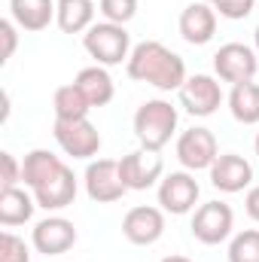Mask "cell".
Returning <instances> with one entry per match:
<instances>
[{"label":"cell","instance_id":"6da1fadb","mask_svg":"<svg viewBox=\"0 0 259 262\" xmlns=\"http://www.w3.org/2000/svg\"><path fill=\"white\" fill-rule=\"evenodd\" d=\"M128 76L131 79H140V82H153V85L171 92V89H180L186 82V67H183L180 55H174L162 43L149 40V43H140L131 52Z\"/></svg>","mask_w":259,"mask_h":262},{"label":"cell","instance_id":"7a4b0ae2","mask_svg":"<svg viewBox=\"0 0 259 262\" xmlns=\"http://www.w3.org/2000/svg\"><path fill=\"white\" fill-rule=\"evenodd\" d=\"M177 128V110L168 101H146L134 113V134L143 149L159 152Z\"/></svg>","mask_w":259,"mask_h":262},{"label":"cell","instance_id":"3957f363","mask_svg":"<svg viewBox=\"0 0 259 262\" xmlns=\"http://www.w3.org/2000/svg\"><path fill=\"white\" fill-rule=\"evenodd\" d=\"M85 49L92 58H98L101 64H119L128 55V34L122 25L107 21V25H95L85 34Z\"/></svg>","mask_w":259,"mask_h":262},{"label":"cell","instance_id":"277c9868","mask_svg":"<svg viewBox=\"0 0 259 262\" xmlns=\"http://www.w3.org/2000/svg\"><path fill=\"white\" fill-rule=\"evenodd\" d=\"M55 140L73 159H89L101 146V134L89 119H55Z\"/></svg>","mask_w":259,"mask_h":262},{"label":"cell","instance_id":"5b68a950","mask_svg":"<svg viewBox=\"0 0 259 262\" xmlns=\"http://www.w3.org/2000/svg\"><path fill=\"white\" fill-rule=\"evenodd\" d=\"M85 189L95 201H119L125 195V180L119 174V162L113 159H98L85 171Z\"/></svg>","mask_w":259,"mask_h":262},{"label":"cell","instance_id":"8992f818","mask_svg":"<svg viewBox=\"0 0 259 262\" xmlns=\"http://www.w3.org/2000/svg\"><path fill=\"white\" fill-rule=\"evenodd\" d=\"M232 232V207L223 201H207L195 210L192 235L201 244H220Z\"/></svg>","mask_w":259,"mask_h":262},{"label":"cell","instance_id":"52a82bcc","mask_svg":"<svg viewBox=\"0 0 259 262\" xmlns=\"http://www.w3.org/2000/svg\"><path fill=\"white\" fill-rule=\"evenodd\" d=\"M213 67L226 82H247L256 73V55L244 43H226L213 55Z\"/></svg>","mask_w":259,"mask_h":262},{"label":"cell","instance_id":"ba28073f","mask_svg":"<svg viewBox=\"0 0 259 262\" xmlns=\"http://www.w3.org/2000/svg\"><path fill=\"white\" fill-rule=\"evenodd\" d=\"M119 174H122L128 189H146L162 174V156H156L153 149H134L128 156H122Z\"/></svg>","mask_w":259,"mask_h":262},{"label":"cell","instance_id":"9c48e42d","mask_svg":"<svg viewBox=\"0 0 259 262\" xmlns=\"http://www.w3.org/2000/svg\"><path fill=\"white\" fill-rule=\"evenodd\" d=\"M177 156L186 168H210L217 162V137L207 128H189L177 140Z\"/></svg>","mask_w":259,"mask_h":262},{"label":"cell","instance_id":"30bf717a","mask_svg":"<svg viewBox=\"0 0 259 262\" xmlns=\"http://www.w3.org/2000/svg\"><path fill=\"white\" fill-rule=\"evenodd\" d=\"M220 101H223L220 85H217L210 76H204V73H198V76L186 79V82L180 85V104H183L192 116H210V113L220 107Z\"/></svg>","mask_w":259,"mask_h":262},{"label":"cell","instance_id":"8fae6325","mask_svg":"<svg viewBox=\"0 0 259 262\" xmlns=\"http://www.w3.org/2000/svg\"><path fill=\"white\" fill-rule=\"evenodd\" d=\"M250 180H253V168L247 165V159L235 152L217 156V162L210 165V183L223 192H241Z\"/></svg>","mask_w":259,"mask_h":262},{"label":"cell","instance_id":"7c38bea8","mask_svg":"<svg viewBox=\"0 0 259 262\" xmlns=\"http://www.w3.org/2000/svg\"><path fill=\"white\" fill-rule=\"evenodd\" d=\"M73 241H76V229L64 216H49V220H43L34 229V247L40 253H46V256H55V253L70 250Z\"/></svg>","mask_w":259,"mask_h":262},{"label":"cell","instance_id":"4fadbf2b","mask_svg":"<svg viewBox=\"0 0 259 262\" xmlns=\"http://www.w3.org/2000/svg\"><path fill=\"white\" fill-rule=\"evenodd\" d=\"M198 201V183H195L189 174L177 171V174H168L159 186V204L171 213H186Z\"/></svg>","mask_w":259,"mask_h":262},{"label":"cell","instance_id":"5bb4252c","mask_svg":"<svg viewBox=\"0 0 259 262\" xmlns=\"http://www.w3.org/2000/svg\"><path fill=\"white\" fill-rule=\"evenodd\" d=\"M165 229V216L156 207H131L122 220V232L131 244H153Z\"/></svg>","mask_w":259,"mask_h":262},{"label":"cell","instance_id":"9a60e30c","mask_svg":"<svg viewBox=\"0 0 259 262\" xmlns=\"http://www.w3.org/2000/svg\"><path fill=\"white\" fill-rule=\"evenodd\" d=\"M213 31H217V15H213V9L207 3L195 0V3H189L183 9V15H180V34H183L186 43L201 46V43H207L213 37Z\"/></svg>","mask_w":259,"mask_h":262},{"label":"cell","instance_id":"2e32d148","mask_svg":"<svg viewBox=\"0 0 259 262\" xmlns=\"http://www.w3.org/2000/svg\"><path fill=\"white\" fill-rule=\"evenodd\" d=\"M34 192H37V204L46 207V210H52V207H67V204H73V198H76V177H73V171L64 165L49 183L37 186Z\"/></svg>","mask_w":259,"mask_h":262},{"label":"cell","instance_id":"e0dca14e","mask_svg":"<svg viewBox=\"0 0 259 262\" xmlns=\"http://www.w3.org/2000/svg\"><path fill=\"white\" fill-rule=\"evenodd\" d=\"M61 168H64V162H61L58 156H52V152H46V149H34V152H28V156H25L21 180H25L31 189H37V186L49 183Z\"/></svg>","mask_w":259,"mask_h":262},{"label":"cell","instance_id":"ac0fdd59","mask_svg":"<svg viewBox=\"0 0 259 262\" xmlns=\"http://www.w3.org/2000/svg\"><path fill=\"white\" fill-rule=\"evenodd\" d=\"M76 89L85 95V101L92 107H104L113 98V79H110V73L104 67H85V70H79Z\"/></svg>","mask_w":259,"mask_h":262},{"label":"cell","instance_id":"d6986e66","mask_svg":"<svg viewBox=\"0 0 259 262\" xmlns=\"http://www.w3.org/2000/svg\"><path fill=\"white\" fill-rule=\"evenodd\" d=\"M15 21L25 31H43L52 18V12L58 9V0H9Z\"/></svg>","mask_w":259,"mask_h":262},{"label":"cell","instance_id":"ffe728a7","mask_svg":"<svg viewBox=\"0 0 259 262\" xmlns=\"http://www.w3.org/2000/svg\"><path fill=\"white\" fill-rule=\"evenodd\" d=\"M229 107H232V116L244 125H253L259 122V85L256 82H235L232 95H229Z\"/></svg>","mask_w":259,"mask_h":262},{"label":"cell","instance_id":"44dd1931","mask_svg":"<svg viewBox=\"0 0 259 262\" xmlns=\"http://www.w3.org/2000/svg\"><path fill=\"white\" fill-rule=\"evenodd\" d=\"M34 213V201L28 198V192L21 189H6L0 192V223L3 226H18V223H28Z\"/></svg>","mask_w":259,"mask_h":262},{"label":"cell","instance_id":"7402d4cb","mask_svg":"<svg viewBox=\"0 0 259 262\" xmlns=\"http://www.w3.org/2000/svg\"><path fill=\"white\" fill-rule=\"evenodd\" d=\"M92 12H95L92 0H58V25L67 34L82 31L92 21Z\"/></svg>","mask_w":259,"mask_h":262},{"label":"cell","instance_id":"603a6c76","mask_svg":"<svg viewBox=\"0 0 259 262\" xmlns=\"http://www.w3.org/2000/svg\"><path fill=\"white\" fill-rule=\"evenodd\" d=\"M89 110H92V104L76 89V82L73 85H61L55 92V119H85Z\"/></svg>","mask_w":259,"mask_h":262},{"label":"cell","instance_id":"cb8c5ba5","mask_svg":"<svg viewBox=\"0 0 259 262\" xmlns=\"http://www.w3.org/2000/svg\"><path fill=\"white\" fill-rule=\"evenodd\" d=\"M229 262H259V232H241L229 247Z\"/></svg>","mask_w":259,"mask_h":262},{"label":"cell","instance_id":"d4e9b609","mask_svg":"<svg viewBox=\"0 0 259 262\" xmlns=\"http://www.w3.org/2000/svg\"><path fill=\"white\" fill-rule=\"evenodd\" d=\"M0 262H31V253H28L25 241L3 232L0 235Z\"/></svg>","mask_w":259,"mask_h":262},{"label":"cell","instance_id":"484cf974","mask_svg":"<svg viewBox=\"0 0 259 262\" xmlns=\"http://www.w3.org/2000/svg\"><path fill=\"white\" fill-rule=\"evenodd\" d=\"M134 9H137V0H101V12L116 25L128 21L134 15Z\"/></svg>","mask_w":259,"mask_h":262},{"label":"cell","instance_id":"4316f807","mask_svg":"<svg viewBox=\"0 0 259 262\" xmlns=\"http://www.w3.org/2000/svg\"><path fill=\"white\" fill-rule=\"evenodd\" d=\"M18 180H21V168H18L15 156L12 152H0V192L12 189Z\"/></svg>","mask_w":259,"mask_h":262},{"label":"cell","instance_id":"83f0119b","mask_svg":"<svg viewBox=\"0 0 259 262\" xmlns=\"http://www.w3.org/2000/svg\"><path fill=\"white\" fill-rule=\"evenodd\" d=\"M213 6L226 18H244V15H250V9L256 6V0H213Z\"/></svg>","mask_w":259,"mask_h":262},{"label":"cell","instance_id":"f1b7e54d","mask_svg":"<svg viewBox=\"0 0 259 262\" xmlns=\"http://www.w3.org/2000/svg\"><path fill=\"white\" fill-rule=\"evenodd\" d=\"M12 49H15V31H12L9 21H0V64L9 61Z\"/></svg>","mask_w":259,"mask_h":262},{"label":"cell","instance_id":"f546056e","mask_svg":"<svg viewBox=\"0 0 259 262\" xmlns=\"http://www.w3.org/2000/svg\"><path fill=\"white\" fill-rule=\"evenodd\" d=\"M247 213H250L253 220H259V186L250 189V195H247Z\"/></svg>","mask_w":259,"mask_h":262},{"label":"cell","instance_id":"4dcf8cb0","mask_svg":"<svg viewBox=\"0 0 259 262\" xmlns=\"http://www.w3.org/2000/svg\"><path fill=\"white\" fill-rule=\"evenodd\" d=\"M162 262H192V259H186V256H165Z\"/></svg>","mask_w":259,"mask_h":262},{"label":"cell","instance_id":"1f68e13d","mask_svg":"<svg viewBox=\"0 0 259 262\" xmlns=\"http://www.w3.org/2000/svg\"><path fill=\"white\" fill-rule=\"evenodd\" d=\"M256 49H259V28H256Z\"/></svg>","mask_w":259,"mask_h":262},{"label":"cell","instance_id":"d6a6232c","mask_svg":"<svg viewBox=\"0 0 259 262\" xmlns=\"http://www.w3.org/2000/svg\"><path fill=\"white\" fill-rule=\"evenodd\" d=\"M256 156H259V137H256Z\"/></svg>","mask_w":259,"mask_h":262}]
</instances>
